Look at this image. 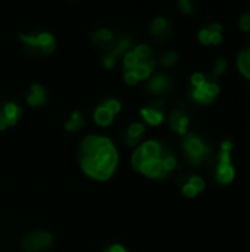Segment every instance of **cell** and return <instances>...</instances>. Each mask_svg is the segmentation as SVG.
<instances>
[{
	"label": "cell",
	"instance_id": "6da1fadb",
	"mask_svg": "<svg viewBox=\"0 0 250 252\" xmlns=\"http://www.w3.org/2000/svg\"><path fill=\"white\" fill-rule=\"evenodd\" d=\"M78 161L87 177L96 181H106L115 174L119 155L117 146L109 137L88 134L80 143Z\"/></svg>",
	"mask_w": 250,
	"mask_h": 252
},
{
	"label": "cell",
	"instance_id": "7a4b0ae2",
	"mask_svg": "<svg viewBox=\"0 0 250 252\" xmlns=\"http://www.w3.org/2000/svg\"><path fill=\"white\" fill-rule=\"evenodd\" d=\"M131 165L149 179H167L178 167L172 150L159 140H147L134 150Z\"/></svg>",
	"mask_w": 250,
	"mask_h": 252
},
{
	"label": "cell",
	"instance_id": "3957f363",
	"mask_svg": "<svg viewBox=\"0 0 250 252\" xmlns=\"http://www.w3.org/2000/svg\"><path fill=\"white\" fill-rule=\"evenodd\" d=\"M19 40L22 41L24 47L31 56H47L55 52L56 40L55 37L47 31H38L31 34H19Z\"/></svg>",
	"mask_w": 250,
	"mask_h": 252
},
{
	"label": "cell",
	"instance_id": "277c9868",
	"mask_svg": "<svg viewBox=\"0 0 250 252\" xmlns=\"http://www.w3.org/2000/svg\"><path fill=\"white\" fill-rule=\"evenodd\" d=\"M183 150H184L185 161L193 167L202 165L209 155V146L206 144V142L202 137H199L197 134H193V133L191 134L187 133L184 136Z\"/></svg>",
	"mask_w": 250,
	"mask_h": 252
},
{
	"label": "cell",
	"instance_id": "5b68a950",
	"mask_svg": "<svg viewBox=\"0 0 250 252\" xmlns=\"http://www.w3.org/2000/svg\"><path fill=\"white\" fill-rule=\"evenodd\" d=\"M231 150H233V143L230 140L222 142L218 165H217V180L222 184L231 183L235 177V170L231 160Z\"/></svg>",
	"mask_w": 250,
	"mask_h": 252
},
{
	"label": "cell",
	"instance_id": "8992f818",
	"mask_svg": "<svg viewBox=\"0 0 250 252\" xmlns=\"http://www.w3.org/2000/svg\"><path fill=\"white\" fill-rule=\"evenodd\" d=\"M21 246L25 252H46L53 246V236L46 230H33L22 237Z\"/></svg>",
	"mask_w": 250,
	"mask_h": 252
},
{
	"label": "cell",
	"instance_id": "52a82bcc",
	"mask_svg": "<svg viewBox=\"0 0 250 252\" xmlns=\"http://www.w3.org/2000/svg\"><path fill=\"white\" fill-rule=\"evenodd\" d=\"M155 67H156V59L155 58L144 61V62H140L131 71H124V81L128 86H135L140 81L149 80L150 77H152L153 71H155Z\"/></svg>",
	"mask_w": 250,
	"mask_h": 252
},
{
	"label": "cell",
	"instance_id": "ba28073f",
	"mask_svg": "<svg viewBox=\"0 0 250 252\" xmlns=\"http://www.w3.org/2000/svg\"><path fill=\"white\" fill-rule=\"evenodd\" d=\"M188 93H190V97L194 100V102H197L200 105H209L219 94V86L217 84V81L206 80V83H203L202 86L191 87Z\"/></svg>",
	"mask_w": 250,
	"mask_h": 252
},
{
	"label": "cell",
	"instance_id": "9c48e42d",
	"mask_svg": "<svg viewBox=\"0 0 250 252\" xmlns=\"http://www.w3.org/2000/svg\"><path fill=\"white\" fill-rule=\"evenodd\" d=\"M22 108L19 104L14 102V100H6L0 105V131H5L9 127L17 126L19 118L22 117Z\"/></svg>",
	"mask_w": 250,
	"mask_h": 252
},
{
	"label": "cell",
	"instance_id": "30bf717a",
	"mask_svg": "<svg viewBox=\"0 0 250 252\" xmlns=\"http://www.w3.org/2000/svg\"><path fill=\"white\" fill-rule=\"evenodd\" d=\"M130 44H131V38L128 36H121L119 38H117L114 46L108 50V52L105 54V56H103V61H102L103 67L106 70H112L117 65L119 56L125 55L130 50Z\"/></svg>",
	"mask_w": 250,
	"mask_h": 252
},
{
	"label": "cell",
	"instance_id": "8fae6325",
	"mask_svg": "<svg viewBox=\"0 0 250 252\" xmlns=\"http://www.w3.org/2000/svg\"><path fill=\"white\" fill-rule=\"evenodd\" d=\"M165 104L162 100H155V102H150L146 107L140 109V117L143 118L144 123L149 126H161L165 120Z\"/></svg>",
	"mask_w": 250,
	"mask_h": 252
},
{
	"label": "cell",
	"instance_id": "7c38bea8",
	"mask_svg": "<svg viewBox=\"0 0 250 252\" xmlns=\"http://www.w3.org/2000/svg\"><path fill=\"white\" fill-rule=\"evenodd\" d=\"M144 89H146L147 93L153 94V96L155 94L156 96L158 94H165L172 89V80L167 74L159 72V74H155L147 80Z\"/></svg>",
	"mask_w": 250,
	"mask_h": 252
},
{
	"label": "cell",
	"instance_id": "4fadbf2b",
	"mask_svg": "<svg viewBox=\"0 0 250 252\" xmlns=\"http://www.w3.org/2000/svg\"><path fill=\"white\" fill-rule=\"evenodd\" d=\"M171 22L169 19H167L165 17H158L152 21L150 24V36H152L156 41H165L167 38H169L171 36Z\"/></svg>",
	"mask_w": 250,
	"mask_h": 252
},
{
	"label": "cell",
	"instance_id": "5bb4252c",
	"mask_svg": "<svg viewBox=\"0 0 250 252\" xmlns=\"http://www.w3.org/2000/svg\"><path fill=\"white\" fill-rule=\"evenodd\" d=\"M197 37H199V41L205 46H209V44L217 46L222 41V27L219 24H212L209 27H205L199 31Z\"/></svg>",
	"mask_w": 250,
	"mask_h": 252
},
{
	"label": "cell",
	"instance_id": "9a60e30c",
	"mask_svg": "<svg viewBox=\"0 0 250 252\" xmlns=\"http://www.w3.org/2000/svg\"><path fill=\"white\" fill-rule=\"evenodd\" d=\"M188 124H190V118H188V115H187V112L184 109L177 108V109H174L171 112V115H169V127L175 133H178L181 136H185L188 133Z\"/></svg>",
	"mask_w": 250,
	"mask_h": 252
},
{
	"label": "cell",
	"instance_id": "2e32d148",
	"mask_svg": "<svg viewBox=\"0 0 250 252\" xmlns=\"http://www.w3.org/2000/svg\"><path fill=\"white\" fill-rule=\"evenodd\" d=\"M115 40H117V38H115L112 30H109V28H99V30H96V31L93 33V36H91L93 44H94L96 47H99V49L105 50V52H108V50L114 46Z\"/></svg>",
	"mask_w": 250,
	"mask_h": 252
},
{
	"label": "cell",
	"instance_id": "e0dca14e",
	"mask_svg": "<svg viewBox=\"0 0 250 252\" xmlns=\"http://www.w3.org/2000/svg\"><path fill=\"white\" fill-rule=\"evenodd\" d=\"M47 99H49L47 91H46V89H44L41 84L34 83V84L30 87L28 94H27V104H28L30 107H33V108H40V107H43V105L47 102Z\"/></svg>",
	"mask_w": 250,
	"mask_h": 252
},
{
	"label": "cell",
	"instance_id": "ac0fdd59",
	"mask_svg": "<svg viewBox=\"0 0 250 252\" xmlns=\"http://www.w3.org/2000/svg\"><path fill=\"white\" fill-rule=\"evenodd\" d=\"M144 131H146V127L143 123H133L130 124L125 131H124V142L125 144L128 146H137L140 144L143 136H144Z\"/></svg>",
	"mask_w": 250,
	"mask_h": 252
},
{
	"label": "cell",
	"instance_id": "d6986e66",
	"mask_svg": "<svg viewBox=\"0 0 250 252\" xmlns=\"http://www.w3.org/2000/svg\"><path fill=\"white\" fill-rule=\"evenodd\" d=\"M93 120H94V123L99 126V127H108V126H111L112 123H114V120H115V115L100 102V105L94 109V112H93Z\"/></svg>",
	"mask_w": 250,
	"mask_h": 252
},
{
	"label": "cell",
	"instance_id": "ffe728a7",
	"mask_svg": "<svg viewBox=\"0 0 250 252\" xmlns=\"http://www.w3.org/2000/svg\"><path fill=\"white\" fill-rule=\"evenodd\" d=\"M84 126H85V118L83 117V114L80 111H74L69 115L68 121L65 123V130L69 133H75V131H80Z\"/></svg>",
	"mask_w": 250,
	"mask_h": 252
},
{
	"label": "cell",
	"instance_id": "44dd1931",
	"mask_svg": "<svg viewBox=\"0 0 250 252\" xmlns=\"http://www.w3.org/2000/svg\"><path fill=\"white\" fill-rule=\"evenodd\" d=\"M237 68L247 80H250V47L243 50V52L238 55V58H237Z\"/></svg>",
	"mask_w": 250,
	"mask_h": 252
},
{
	"label": "cell",
	"instance_id": "7402d4cb",
	"mask_svg": "<svg viewBox=\"0 0 250 252\" xmlns=\"http://www.w3.org/2000/svg\"><path fill=\"white\" fill-rule=\"evenodd\" d=\"M114 115H118L122 109V104H121V100H118L117 97H109V99H105L103 102H102Z\"/></svg>",
	"mask_w": 250,
	"mask_h": 252
},
{
	"label": "cell",
	"instance_id": "603a6c76",
	"mask_svg": "<svg viewBox=\"0 0 250 252\" xmlns=\"http://www.w3.org/2000/svg\"><path fill=\"white\" fill-rule=\"evenodd\" d=\"M177 61H178V55H177V52H167V54H164L162 56H161V59H159V64L162 65V67H172V65H175L177 64Z\"/></svg>",
	"mask_w": 250,
	"mask_h": 252
},
{
	"label": "cell",
	"instance_id": "cb8c5ba5",
	"mask_svg": "<svg viewBox=\"0 0 250 252\" xmlns=\"http://www.w3.org/2000/svg\"><path fill=\"white\" fill-rule=\"evenodd\" d=\"M185 180H187V183H190L197 190V193L205 190V180L202 177H199V176H188Z\"/></svg>",
	"mask_w": 250,
	"mask_h": 252
},
{
	"label": "cell",
	"instance_id": "d4e9b609",
	"mask_svg": "<svg viewBox=\"0 0 250 252\" xmlns=\"http://www.w3.org/2000/svg\"><path fill=\"white\" fill-rule=\"evenodd\" d=\"M227 70V61L225 59H218L215 64H214V71H212V75L214 78H218L219 75H222Z\"/></svg>",
	"mask_w": 250,
	"mask_h": 252
},
{
	"label": "cell",
	"instance_id": "484cf974",
	"mask_svg": "<svg viewBox=\"0 0 250 252\" xmlns=\"http://www.w3.org/2000/svg\"><path fill=\"white\" fill-rule=\"evenodd\" d=\"M238 28L244 33L250 31V14H243L238 18Z\"/></svg>",
	"mask_w": 250,
	"mask_h": 252
},
{
	"label": "cell",
	"instance_id": "4316f807",
	"mask_svg": "<svg viewBox=\"0 0 250 252\" xmlns=\"http://www.w3.org/2000/svg\"><path fill=\"white\" fill-rule=\"evenodd\" d=\"M181 192H183V195L184 196H187V198H194V196H197L199 193H197V190L190 184V183H187V180L181 184Z\"/></svg>",
	"mask_w": 250,
	"mask_h": 252
},
{
	"label": "cell",
	"instance_id": "83f0119b",
	"mask_svg": "<svg viewBox=\"0 0 250 252\" xmlns=\"http://www.w3.org/2000/svg\"><path fill=\"white\" fill-rule=\"evenodd\" d=\"M178 8L185 15H191L193 14V5L188 2V0H180V2H178Z\"/></svg>",
	"mask_w": 250,
	"mask_h": 252
},
{
	"label": "cell",
	"instance_id": "f1b7e54d",
	"mask_svg": "<svg viewBox=\"0 0 250 252\" xmlns=\"http://www.w3.org/2000/svg\"><path fill=\"white\" fill-rule=\"evenodd\" d=\"M103 252H130V251L127 248H124L122 245H119V243H112L108 248H105Z\"/></svg>",
	"mask_w": 250,
	"mask_h": 252
}]
</instances>
